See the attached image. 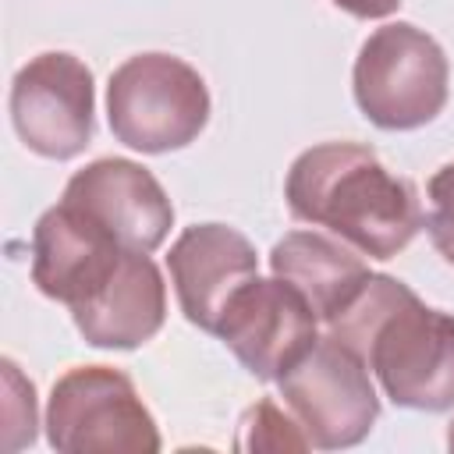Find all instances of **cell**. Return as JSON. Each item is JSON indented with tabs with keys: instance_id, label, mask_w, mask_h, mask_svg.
<instances>
[{
	"instance_id": "ba28073f",
	"label": "cell",
	"mask_w": 454,
	"mask_h": 454,
	"mask_svg": "<svg viewBox=\"0 0 454 454\" xmlns=\"http://www.w3.org/2000/svg\"><path fill=\"white\" fill-rule=\"evenodd\" d=\"M216 337L262 383H277L316 340L319 316L280 277H252L223 309Z\"/></svg>"
},
{
	"instance_id": "30bf717a",
	"label": "cell",
	"mask_w": 454,
	"mask_h": 454,
	"mask_svg": "<svg viewBox=\"0 0 454 454\" xmlns=\"http://www.w3.org/2000/svg\"><path fill=\"white\" fill-rule=\"evenodd\" d=\"M167 270L184 319L216 333L227 301L259 277V255L255 245L227 223H192L170 245Z\"/></svg>"
},
{
	"instance_id": "52a82bcc",
	"label": "cell",
	"mask_w": 454,
	"mask_h": 454,
	"mask_svg": "<svg viewBox=\"0 0 454 454\" xmlns=\"http://www.w3.org/2000/svg\"><path fill=\"white\" fill-rule=\"evenodd\" d=\"M11 124L43 160H74L96 131V85L85 60L64 50L32 57L11 82Z\"/></svg>"
},
{
	"instance_id": "277c9868",
	"label": "cell",
	"mask_w": 454,
	"mask_h": 454,
	"mask_svg": "<svg viewBox=\"0 0 454 454\" xmlns=\"http://www.w3.org/2000/svg\"><path fill=\"white\" fill-rule=\"evenodd\" d=\"M106 117L117 142L135 153L192 145L209 121L206 78L174 53H135L106 82Z\"/></svg>"
},
{
	"instance_id": "5bb4252c",
	"label": "cell",
	"mask_w": 454,
	"mask_h": 454,
	"mask_svg": "<svg viewBox=\"0 0 454 454\" xmlns=\"http://www.w3.org/2000/svg\"><path fill=\"white\" fill-rule=\"evenodd\" d=\"M238 450H309V436L294 422V415H284L273 397L255 401L241 422H238Z\"/></svg>"
},
{
	"instance_id": "9c48e42d",
	"label": "cell",
	"mask_w": 454,
	"mask_h": 454,
	"mask_svg": "<svg viewBox=\"0 0 454 454\" xmlns=\"http://www.w3.org/2000/svg\"><path fill=\"white\" fill-rule=\"evenodd\" d=\"M60 202L74 206L131 252H156L174 227V206L163 184L142 163L121 156L92 160L71 174Z\"/></svg>"
},
{
	"instance_id": "9a60e30c",
	"label": "cell",
	"mask_w": 454,
	"mask_h": 454,
	"mask_svg": "<svg viewBox=\"0 0 454 454\" xmlns=\"http://www.w3.org/2000/svg\"><path fill=\"white\" fill-rule=\"evenodd\" d=\"M422 227H426L433 248L454 266V163H443L429 177Z\"/></svg>"
},
{
	"instance_id": "5b68a950",
	"label": "cell",
	"mask_w": 454,
	"mask_h": 454,
	"mask_svg": "<svg viewBox=\"0 0 454 454\" xmlns=\"http://www.w3.org/2000/svg\"><path fill=\"white\" fill-rule=\"evenodd\" d=\"M46 440L64 454L163 447L153 411L142 404L128 372L114 365L67 369L46 401Z\"/></svg>"
},
{
	"instance_id": "7c38bea8",
	"label": "cell",
	"mask_w": 454,
	"mask_h": 454,
	"mask_svg": "<svg viewBox=\"0 0 454 454\" xmlns=\"http://www.w3.org/2000/svg\"><path fill=\"white\" fill-rule=\"evenodd\" d=\"M124 252L131 248L117 245L74 206L57 202L32 227V284L71 309L106 280Z\"/></svg>"
},
{
	"instance_id": "e0dca14e",
	"label": "cell",
	"mask_w": 454,
	"mask_h": 454,
	"mask_svg": "<svg viewBox=\"0 0 454 454\" xmlns=\"http://www.w3.org/2000/svg\"><path fill=\"white\" fill-rule=\"evenodd\" d=\"M330 4L340 7V11H348L351 18H362V21H369V18H390L401 7V0H330Z\"/></svg>"
},
{
	"instance_id": "2e32d148",
	"label": "cell",
	"mask_w": 454,
	"mask_h": 454,
	"mask_svg": "<svg viewBox=\"0 0 454 454\" xmlns=\"http://www.w3.org/2000/svg\"><path fill=\"white\" fill-rule=\"evenodd\" d=\"M7 380V450H18L35 440V387L18 372L11 358H4Z\"/></svg>"
},
{
	"instance_id": "3957f363",
	"label": "cell",
	"mask_w": 454,
	"mask_h": 454,
	"mask_svg": "<svg viewBox=\"0 0 454 454\" xmlns=\"http://www.w3.org/2000/svg\"><path fill=\"white\" fill-rule=\"evenodd\" d=\"M362 117L383 131H415L440 117L450 96V64L443 46L411 21L376 28L351 71Z\"/></svg>"
},
{
	"instance_id": "8992f818",
	"label": "cell",
	"mask_w": 454,
	"mask_h": 454,
	"mask_svg": "<svg viewBox=\"0 0 454 454\" xmlns=\"http://www.w3.org/2000/svg\"><path fill=\"white\" fill-rule=\"evenodd\" d=\"M284 408L294 415L316 450H344L362 443L376 419L380 397L362 355L337 337H319L280 380Z\"/></svg>"
},
{
	"instance_id": "6da1fadb",
	"label": "cell",
	"mask_w": 454,
	"mask_h": 454,
	"mask_svg": "<svg viewBox=\"0 0 454 454\" xmlns=\"http://www.w3.org/2000/svg\"><path fill=\"white\" fill-rule=\"evenodd\" d=\"M326 326L362 355L397 408H454V316L429 309L397 277L369 273L355 301Z\"/></svg>"
},
{
	"instance_id": "8fae6325",
	"label": "cell",
	"mask_w": 454,
	"mask_h": 454,
	"mask_svg": "<svg viewBox=\"0 0 454 454\" xmlns=\"http://www.w3.org/2000/svg\"><path fill=\"white\" fill-rule=\"evenodd\" d=\"M71 319L85 344L106 351H135L163 330L167 284L149 252H124L99 287H92Z\"/></svg>"
},
{
	"instance_id": "7a4b0ae2",
	"label": "cell",
	"mask_w": 454,
	"mask_h": 454,
	"mask_svg": "<svg viewBox=\"0 0 454 454\" xmlns=\"http://www.w3.org/2000/svg\"><path fill=\"white\" fill-rule=\"evenodd\" d=\"M294 220L326 227L369 259H394L422 231V202L408 177L390 174L369 145L323 142L305 149L284 181Z\"/></svg>"
},
{
	"instance_id": "4fadbf2b",
	"label": "cell",
	"mask_w": 454,
	"mask_h": 454,
	"mask_svg": "<svg viewBox=\"0 0 454 454\" xmlns=\"http://www.w3.org/2000/svg\"><path fill=\"white\" fill-rule=\"evenodd\" d=\"M270 270L273 277L287 280L305 294L319 323L337 319L362 284L369 280V266L362 262V252H355L348 241H333L319 231H291L270 248Z\"/></svg>"
},
{
	"instance_id": "ac0fdd59",
	"label": "cell",
	"mask_w": 454,
	"mask_h": 454,
	"mask_svg": "<svg viewBox=\"0 0 454 454\" xmlns=\"http://www.w3.org/2000/svg\"><path fill=\"white\" fill-rule=\"evenodd\" d=\"M447 447L454 450V419H450V426H447Z\"/></svg>"
}]
</instances>
